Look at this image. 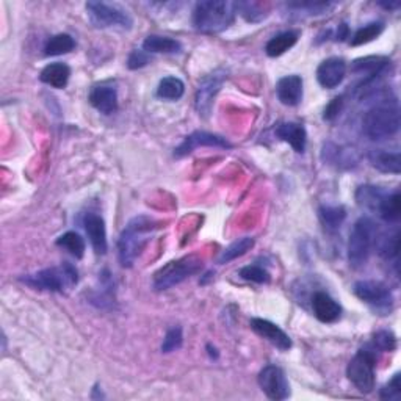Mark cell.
Instances as JSON below:
<instances>
[{
	"mask_svg": "<svg viewBox=\"0 0 401 401\" xmlns=\"http://www.w3.org/2000/svg\"><path fill=\"white\" fill-rule=\"evenodd\" d=\"M384 30V22H370L361 27L351 38V46H362V44H367L383 33Z\"/></svg>",
	"mask_w": 401,
	"mask_h": 401,
	"instance_id": "33",
	"label": "cell"
},
{
	"mask_svg": "<svg viewBox=\"0 0 401 401\" xmlns=\"http://www.w3.org/2000/svg\"><path fill=\"white\" fill-rule=\"evenodd\" d=\"M202 270V260L198 256H186L165 264L154 275V289L168 290L192 278Z\"/></svg>",
	"mask_w": 401,
	"mask_h": 401,
	"instance_id": "6",
	"label": "cell"
},
{
	"mask_svg": "<svg viewBox=\"0 0 401 401\" xmlns=\"http://www.w3.org/2000/svg\"><path fill=\"white\" fill-rule=\"evenodd\" d=\"M24 284L30 285L36 290L56 292V294H66L74 289L79 282V271L73 264L63 262L59 266H50V268L41 270L33 275H27L21 278Z\"/></svg>",
	"mask_w": 401,
	"mask_h": 401,
	"instance_id": "3",
	"label": "cell"
},
{
	"mask_svg": "<svg viewBox=\"0 0 401 401\" xmlns=\"http://www.w3.org/2000/svg\"><path fill=\"white\" fill-rule=\"evenodd\" d=\"M183 343V333L181 326H173L167 331L165 339L162 343V351L163 353H173L177 351Z\"/></svg>",
	"mask_w": 401,
	"mask_h": 401,
	"instance_id": "38",
	"label": "cell"
},
{
	"mask_svg": "<svg viewBox=\"0 0 401 401\" xmlns=\"http://www.w3.org/2000/svg\"><path fill=\"white\" fill-rule=\"evenodd\" d=\"M221 148V149H231L232 144L227 142L226 138L213 135V133L204 132V130H196L193 133L183 139L182 144L174 151L176 157H186L188 154H192L195 149L198 148Z\"/></svg>",
	"mask_w": 401,
	"mask_h": 401,
	"instance_id": "12",
	"label": "cell"
},
{
	"mask_svg": "<svg viewBox=\"0 0 401 401\" xmlns=\"http://www.w3.org/2000/svg\"><path fill=\"white\" fill-rule=\"evenodd\" d=\"M90 104L98 112L104 114H112L118 110V90L112 84H99L94 85L90 91Z\"/></svg>",
	"mask_w": 401,
	"mask_h": 401,
	"instance_id": "17",
	"label": "cell"
},
{
	"mask_svg": "<svg viewBox=\"0 0 401 401\" xmlns=\"http://www.w3.org/2000/svg\"><path fill=\"white\" fill-rule=\"evenodd\" d=\"M235 2L227 0H204L196 3L193 11L195 29L206 35H216L227 30L235 21Z\"/></svg>",
	"mask_w": 401,
	"mask_h": 401,
	"instance_id": "2",
	"label": "cell"
},
{
	"mask_svg": "<svg viewBox=\"0 0 401 401\" xmlns=\"http://www.w3.org/2000/svg\"><path fill=\"white\" fill-rule=\"evenodd\" d=\"M84 227L86 231L88 239H90V243L93 246L94 252L98 256H104L108 250L107 243V229H105V221L102 216L98 213L88 212L84 216Z\"/></svg>",
	"mask_w": 401,
	"mask_h": 401,
	"instance_id": "15",
	"label": "cell"
},
{
	"mask_svg": "<svg viewBox=\"0 0 401 401\" xmlns=\"http://www.w3.org/2000/svg\"><path fill=\"white\" fill-rule=\"evenodd\" d=\"M100 281V290L94 292V296H93V301L91 303H96L99 308H105L107 304H112L113 303V281L110 278V273L107 270L102 273V276L99 278Z\"/></svg>",
	"mask_w": 401,
	"mask_h": 401,
	"instance_id": "34",
	"label": "cell"
},
{
	"mask_svg": "<svg viewBox=\"0 0 401 401\" xmlns=\"http://www.w3.org/2000/svg\"><path fill=\"white\" fill-rule=\"evenodd\" d=\"M368 160L374 168L386 174H400L401 173V157L400 152H389L384 149H374L368 154Z\"/></svg>",
	"mask_w": 401,
	"mask_h": 401,
	"instance_id": "20",
	"label": "cell"
},
{
	"mask_svg": "<svg viewBox=\"0 0 401 401\" xmlns=\"http://www.w3.org/2000/svg\"><path fill=\"white\" fill-rule=\"evenodd\" d=\"M347 75V61L340 56H331L323 60L317 69V80L326 90L339 86Z\"/></svg>",
	"mask_w": 401,
	"mask_h": 401,
	"instance_id": "13",
	"label": "cell"
},
{
	"mask_svg": "<svg viewBox=\"0 0 401 401\" xmlns=\"http://www.w3.org/2000/svg\"><path fill=\"white\" fill-rule=\"evenodd\" d=\"M56 245L66 250L73 257L82 259L85 254V241L77 232H66L56 240Z\"/></svg>",
	"mask_w": 401,
	"mask_h": 401,
	"instance_id": "32",
	"label": "cell"
},
{
	"mask_svg": "<svg viewBox=\"0 0 401 401\" xmlns=\"http://www.w3.org/2000/svg\"><path fill=\"white\" fill-rule=\"evenodd\" d=\"M69 77H71V68H69L66 63H61V61L50 63V65L44 68L40 74V79L43 84L56 88V90H63V88H66Z\"/></svg>",
	"mask_w": 401,
	"mask_h": 401,
	"instance_id": "21",
	"label": "cell"
},
{
	"mask_svg": "<svg viewBox=\"0 0 401 401\" xmlns=\"http://www.w3.org/2000/svg\"><path fill=\"white\" fill-rule=\"evenodd\" d=\"M207 348L210 349V351H209V354H210V356H213V358H218V353H216V349H215V348H213V351H212V347H210V345H209Z\"/></svg>",
	"mask_w": 401,
	"mask_h": 401,
	"instance_id": "44",
	"label": "cell"
},
{
	"mask_svg": "<svg viewBox=\"0 0 401 401\" xmlns=\"http://www.w3.org/2000/svg\"><path fill=\"white\" fill-rule=\"evenodd\" d=\"M354 294L361 301L370 304L378 312L389 314L393 308V295L391 289L378 281H358L354 284Z\"/></svg>",
	"mask_w": 401,
	"mask_h": 401,
	"instance_id": "10",
	"label": "cell"
},
{
	"mask_svg": "<svg viewBox=\"0 0 401 401\" xmlns=\"http://www.w3.org/2000/svg\"><path fill=\"white\" fill-rule=\"evenodd\" d=\"M251 328L256 334H259L262 339L268 340L271 345L281 349V351H289L292 348V339L290 335L285 333L282 328H279L276 323L270 320H264V318H252Z\"/></svg>",
	"mask_w": 401,
	"mask_h": 401,
	"instance_id": "14",
	"label": "cell"
},
{
	"mask_svg": "<svg viewBox=\"0 0 401 401\" xmlns=\"http://www.w3.org/2000/svg\"><path fill=\"white\" fill-rule=\"evenodd\" d=\"M151 61V54L146 52V50H132L129 59H127V66L129 69H139L148 65Z\"/></svg>",
	"mask_w": 401,
	"mask_h": 401,
	"instance_id": "40",
	"label": "cell"
},
{
	"mask_svg": "<svg viewBox=\"0 0 401 401\" xmlns=\"http://www.w3.org/2000/svg\"><path fill=\"white\" fill-rule=\"evenodd\" d=\"M379 5H381V6H384L386 10H398L400 6H401V3H400V2H389V3H387V2H381Z\"/></svg>",
	"mask_w": 401,
	"mask_h": 401,
	"instance_id": "43",
	"label": "cell"
},
{
	"mask_svg": "<svg viewBox=\"0 0 401 401\" xmlns=\"http://www.w3.org/2000/svg\"><path fill=\"white\" fill-rule=\"evenodd\" d=\"M374 241H377V226L370 218L362 216L354 222L348 240V262L353 268H361L370 257Z\"/></svg>",
	"mask_w": 401,
	"mask_h": 401,
	"instance_id": "5",
	"label": "cell"
},
{
	"mask_svg": "<svg viewBox=\"0 0 401 401\" xmlns=\"http://www.w3.org/2000/svg\"><path fill=\"white\" fill-rule=\"evenodd\" d=\"M298 38H300V31L296 30L282 31V33L273 36L271 40L266 43L265 52L268 56H273V59H275V56H281L282 54L287 52L289 49L295 46Z\"/></svg>",
	"mask_w": 401,
	"mask_h": 401,
	"instance_id": "22",
	"label": "cell"
},
{
	"mask_svg": "<svg viewBox=\"0 0 401 401\" xmlns=\"http://www.w3.org/2000/svg\"><path fill=\"white\" fill-rule=\"evenodd\" d=\"M186 93V85L179 77L168 75L157 86V96L163 100H179Z\"/></svg>",
	"mask_w": 401,
	"mask_h": 401,
	"instance_id": "26",
	"label": "cell"
},
{
	"mask_svg": "<svg viewBox=\"0 0 401 401\" xmlns=\"http://www.w3.org/2000/svg\"><path fill=\"white\" fill-rule=\"evenodd\" d=\"M88 11L90 22L96 29H121L130 30L132 29V17L129 11L124 10L118 3H107V2H88L85 5Z\"/></svg>",
	"mask_w": 401,
	"mask_h": 401,
	"instance_id": "8",
	"label": "cell"
},
{
	"mask_svg": "<svg viewBox=\"0 0 401 401\" xmlns=\"http://www.w3.org/2000/svg\"><path fill=\"white\" fill-rule=\"evenodd\" d=\"M318 215H320V221L324 229L334 232L339 231L343 221H345L347 210L342 206H321L320 210H318Z\"/></svg>",
	"mask_w": 401,
	"mask_h": 401,
	"instance_id": "25",
	"label": "cell"
},
{
	"mask_svg": "<svg viewBox=\"0 0 401 401\" xmlns=\"http://www.w3.org/2000/svg\"><path fill=\"white\" fill-rule=\"evenodd\" d=\"M303 79L301 75L292 74L285 75V77L279 79L276 84V94L281 104L287 107H295L303 100L304 88H303Z\"/></svg>",
	"mask_w": 401,
	"mask_h": 401,
	"instance_id": "18",
	"label": "cell"
},
{
	"mask_svg": "<svg viewBox=\"0 0 401 401\" xmlns=\"http://www.w3.org/2000/svg\"><path fill=\"white\" fill-rule=\"evenodd\" d=\"M157 229V222L151 216L139 215L132 218L124 231L121 232L118 240V256L123 266H132L137 257L143 252L146 245L149 243L151 235Z\"/></svg>",
	"mask_w": 401,
	"mask_h": 401,
	"instance_id": "1",
	"label": "cell"
},
{
	"mask_svg": "<svg viewBox=\"0 0 401 401\" xmlns=\"http://www.w3.org/2000/svg\"><path fill=\"white\" fill-rule=\"evenodd\" d=\"M377 213L386 222H398L401 218V196L398 190L392 193H386L381 199Z\"/></svg>",
	"mask_w": 401,
	"mask_h": 401,
	"instance_id": "24",
	"label": "cell"
},
{
	"mask_svg": "<svg viewBox=\"0 0 401 401\" xmlns=\"http://www.w3.org/2000/svg\"><path fill=\"white\" fill-rule=\"evenodd\" d=\"M312 310L318 321L326 324L335 323L342 317V305L326 292H315L312 296Z\"/></svg>",
	"mask_w": 401,
	"mask_h": 401,
	"instance_id": "16",
	"label": "cell"
},
{
	"mask_svg": "<svg viewBox=\"0 0 401 401\" xmlns=\"http://www.w3.org/2000/svg\"><path fill=\"white\" fill-rule=\"evenodd\" d=\"M372 348L377 351H393V349H397V337L395 334L392 333V331H379L373 335V343H372Z\"/></svg>",
	"mask_w": 401,
	"mask_h": 401,
	"instance_id": "37",
	"label": "cell"
},
{
	"mask_svg": "<svg viewBox=\"0 0 401 401\" xmlns=\"http://www.w3.org/2000/svg\"><path fill=\"white\" fill-rule=\"evenodd\" d=\"M386 193L387 192H384V190L379 187L362 186L358 188V192H356V201H358L361 207L372 210V212H377L379 202L384 198Z\"/></svg>",
	"mask_w": 401,
	"mask_h": 401,
	"instance_id": "27",
	"label": "cell"
},
{
	"mask_svg": "<svg viewBox=\"0 0 401 401\" xmlns=\"http://www.w3.org/2000/svg\"><path fill=\"white\" fill-rule=\"evenodd\" d=\"M377 353L373 348H362L347 367V377L362 393H370L377 384Z\"/></svg>",
	"mask_w": 401,
	"mask_h": 401,
	"instance_id": "7",
	"label": "cell"
},
{
	"mask_svg": "<svg viewBox=\"0 0 401 401\" xmlns=\"http://www.w3.org/2000/svg\"><path fill=\"white\" fill-rule=\"evenodd\" d=\"M347 38H348V25H347V24H340V25H339V30H337L335 40H337V41H345Z\"/></svg>",
	"mask_w": 401,
	"mask_h": 401,
	"instance_id": "42",
	"label": "cell"
},
{
	"mask_svg": "<svg viewBox=\"0 0 401 401\" xmlns=\"http://www.w3.org/2000/svg\"><path fill=\"white\" fill-rule=\"evenodd\" d=\"M379 254L383 256L387 264H392L393 268H395V273L398 275V256H400V234L395 231L391 234L389 237H386L383 241H381L379 246Z\"/></svg>",
	"mask_w": 401,
	"mask_h": 401,
	"instance_id": "31",
	"label": "cell"
},
{
	"mask_svg": "<svg viewBox=\"0 0 401 401\" xmlns=\"http://www.w3.org/2000/svg\"><path fill=\"white\" fill-rule=\"evenodd\" d=\"M342 105H343V99L342 98H335V99L331 100L329 104H328V107L324 108V119L333 121L337 116V114L340 113Z\"/></svg>",
	"mask_w": 401,
	"mask_h": 401,
	"instance_id": "41",
	"label": "cell"
},
{
	"mask_svg": "<svg viewBox=\"0 0 401 401\" xmlns=\"http://www.w3.org/2000/svg\"><path fill=\"white\" fill-rule=\"evenodd\" d=\"M239 275L240 278H243L245 281L256 282V284H268L271 279L270 273L260 265H246L239 271Z\"/></svg>",
	"mask_w": 401,
	"mask_h": 401,
	"instance_id": "36",
	"label": "cell"
},
{
	"mask_svg": "<svg viewBox=\"0 0 401 401\" xmlns=\"http://www.w3.org/2000/svg\"><path fill=\"white\" fill-rule=\"evenodd\" d=\"M362 130L373 142L395 137L400 130V108L393 104L374 105L362 119Z\"/></svg>",
	"mask_w": 401,
	"mask_h": 401,
	"instance_id": "4",
	"label": "cell"
},
{
	"mask_svg": "<svg viewBox=\"0 0 401 401\" xmlns=\"http://www.w3.org/2000/svg\"><path fill=\"white\" fill-rule=\"evenodd\" d=\"M381 400L398 401L401 398V373H395L392 379L379 392Z\"/></svg>",
	"mask_w": 401,
	"mask_h": 401,
	"instance_id": "39",
	"label": "cell"
},
{
	"mask_svg": "<svg viewBox=\"0 0 401 401\" xmlns=\"http://www.w3.org/2000/svg\"><path fill=\"white\" fill-rule=\"evenodd\" d=\"M287 10L296 13V15L303 16H318L324 15L329 10H333L335 3L334 2H289L285 3Z\"/></svg>",
	"mask_w": 401,
	"mask_h": 401,
	"instance_id": "29",
	"label": "cell"
},
{
	"mask_svg": "<svg viewBox=\"0 0 401 401\" xmlns=\"http://www.w3.org/2000/svg\"><path fill=\"white\" fill-rule=\"evenodd\" d=\"M276 137L289 143L298 154H303L308 144V132L303 124L298 123H281L276 127Z\"/></svg>",
	"mask_w": 401,
	"mask_h": 401,
	"instance_id": "19",
	"label": "cell"
},
{
	"mask_svg": "<svg viewBox=\"0 0 401 401\" xmlns=\"http://www.w3.org/2000/svg\"><path fill=\"white\" fill-rule=\"evenodd\" d=\"M143 50L148 54H176L182 50V44L169 36L149 35L143 43Z\"/></svg>",
	"mask_w": 401,
	"mask_h": 401,
	"instance_id": "23",
	"label": "cell"
},
{
	"mask_svg": "<svg viewBox=\"0 0 401 401\" xmlns=\"http://www.w3.org/2000/svg\"><path fill=\"white\" fill-rule=\"evenodd\" d=\"M259 386L270 400L282 401L290 397V384L281 367L266 365L259 373Z\"/></svg>",
	"mask_w": 401,
	"mask_h": 401,
	"instance_id": "11",
	"label": "cell"
},
{
	"mask_svg": "<svg viewBox=\"0 0 401 401\" xmlns=\"http://www.w3.org/2000/svg\"><path fill=\"white\" fill-rule=\"evenodd\" d=\"M235 10L240 13L248 22L264 21L268 13H265L264 6L256 2H235Z\"/></svg>",
	"mask_w": 401,
	"mask_h": 401,
	"instance_id": "35",
	"label": "cell"
},
{
	"mask_svg": "<svg viewBox=\"0 0 401 401\" xmlns=\"http://www.w3.org/2000/svg\"><path fill=\"white\" fill-rule=\"evenodd\" d=\"M227 79V73L225 69H216V71L207 74L206 77L199 80L198 90L195 96V107L196 112L199 113L201 118H209L213 110L215 98L220 93L222 84Z\"/></svg>",
	"mask_w": 401,
	"mask_h": 401,
	"instance_id": "9",
	"label": "cell"
},
{
	"mask_svg": "<svg viewBox=\"0 0 401 401\" xmlns=\"http://www.w3.org/2000/svg\"><path fill=\"white\" fill-rule=\"evenodd\" d=\"M75 47V41L71 35L59 33L50 38L44 46V54L47 56H56L63 54H69Z\"/></svg>",
	"mask_w": 401,
	"mask_h": 401,
	"instance_id": "30",
	"label": "cell"
},
{
	"mask_svg": "<svg viewBox=\"0 0 401 401\" xmlns=\"http://www.w3.org/2000/svg\"><path fill=\"white\" fill-rule=\"evenodd\" d=\"M254 243H256V241H254L252 237H243V239L235 240L232 245H229L226 250L220 254L218 264L226 265L229 262H232V260L235 259L245 256V254L254 246Z\"/></svg>",
	"mask_w": 401,
	"mask_h": 401,
	"instance_id": "28",
	"label": "cell"
}]
</instances>
